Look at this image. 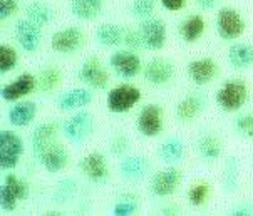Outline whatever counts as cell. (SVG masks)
Listing matches in <instances>:
<instances>
[{
    "mask_svg": "<svg viewBox=\"0 0 253 216\" xmlns=\"http://www.w3.org/2000/svg\"><path fill=\"white\" fill-rule=\"evenodd\" d=\"M248 101V87L243 81L230 79L218 89L216 104L226 112L238 111Z\"/></svg>",
    "mask_w": 253,
    "mask_h": 216,
    "instance_id": "cell-1",
    "label": "cell"
},
{
    "mask_svg": "<svg viewBox=\"0 0 253 216\" xmlns=\"http://www.w3.org/2000/svg\"><path fill=\"white\" fill-rule=\"evenodd\" d=\"M141 99V90L136 86L131 84H121L116 86L109 90L106 104L108 109L114 114H124V112L131 111V107H134Z\"/></svg>",
    "mask_w": 253,
    "mask_h": 216,
    "instance_id": "cell-2",
    "label": "cell"
},
{
    "mask_svg": "<svg viewBox=\"0 0 253 216\" xmlns=\"http://www.w3.org/2000/svg\"><path fill=\"white\" fill-rule=\"evenodd\" d=\"M24 154V142L14 131L3 129L0 132V168L14 170Z\"/></svg>",
    "mask_w": 253,
    "mask_h": 216,
    "instance_id": "cell-3",
    "label": "cell"
},
{
    "mask_svg": "<svg viewBox=\"0 0 253 216\" xmlns=\"http://www.w3.org/2000/svg\"><path fill=\"white\" fill-rule=\"evenodd\" d=\"M64 136L67 137L74 144H83L84 141H87L91 137L94 131V121L92 116L87 111H79L74 116H71L69 119L64 123L62 126Z\"/></svg>",
    "mask_w": 253,
    "mask_h": 216,
    "instance_id": "cell-4",
    "label": "cell"
},
{
    "mask_svg": "<svg viewBox=\"0 0 253 216\" xmlns=\"http://www.w3.org/2000/svg\"><path fill=\"white\" fill-rule=\"evenodd\" d=\"M216 30L218 36L225 41H235L245 32V20L238 10L225 7L216 15Z\"/></svg>",
    "mask_w": 253,
    "mask_h": 216,
    "instance_id": "cell-5",
    "label": "cell"
},
{
    "mask_svg": "<svg viewBox=\"0 0 253 216\" xmlns=\"http://www.w3.org/2000/svg\"><path fill=\"white\" fill-rule=\"evenodd\" d=\"M163 124H165V116L160 104H146L139 111L136 126L138 131L146 137H154L163 131Z\"/></svg>",
    "mask_w": 253,
    "mask_h": 216,
    "instance_id": "cell-6",
    "label": "cell"
},
{
    "mask_svg": "<svg viewBox=\"0 0 253 216\" xmlns=\"http://www.w3.org/2000/svg\"><path fill=\"white\" fill-rule=\"evenodd\" d=\"M84 45V34L77 27L57 30L50 39V47L57 54H72Z\"/></svg>",
    "mask_w": 253,
    "mask_h": 216,
    "instance_id": "cell-7",
    "label": "cell"
},
{
    "mask_svg": "<svg viewBox=\"0 0 253 216\" xmlns=\"http://www.w3.org/2000/svg\"><path fill=\"white\" fill-rule=\"evenodd\" d=\"M181 183V171L178 168H166V170L158 171L156 174L151 178V183H149V189L154 196H169L176 191V188Z\"/></svg>",
    "mask_w": 253,
    "mask_h": 216,
    "instance_id": "cell-8",
    "label": "cell"
},
{
    "mask_svg": "<svg viewBox=\"0 0 253 216\" xmlns=\"http://www.w3.org/2000/svg\"><path fill=\"white\" fill-rule=\"evenodd\" d=\"M141 37H143V44L149 50H160L166 44V25L161 19H149L143 20L139 27Z\"/></svg>",
    "mask_w": 253,
    "mask_h": 216,
    "instance_id": "cell-9",
    "label": "cell"
},
{
    "mask_svg": "<svg viewBox=\"0 0 253 216\" xmlns=\"http://www.w3.org/2000/svg\"><path fill=\"white\" fill-rule=\"evenodd\" d=\"M111 67L114 69V72L123 79H132L134 76H138L141 71V60L132 50L123 49L116 50L109 59Z\"/></svg>",
    "mask_w": 253,
    "mask_h": 216,
    "instance_id": "cell-10",
    "label": "cell"
},
{
    "mask_svg": "<svg viewBox=\"0 0 253 216\" xmlns=\"http://www.w3.org/2000/svg\"><path fill=\"white\" fill-rule=\"evenodd\" d=\"M79 79L92 89H104L109 82V76L99 59L89 57V59H85L84 64L81 66Z\"/></svg>",
    "mask_w": 253,
    "mask_h": 216,
    "instance_id": "cell-11",
    "label": "cell"
},
{
    "mask_svg": "<svg viewBox=\"0 0 253 216\" xmlns=\"http://www.w3.org/2000/svg\"><path fill=\"white\" fill-rule=\"evenodd\" d=\"M79 170L92 183H102L108 179L109 168L101 153H89L79 161Z\"/></svg>",
    "mask_w": 253,
    "mask_h": 216,
    "instance_id": "cell-12",
    "label": "cell"
},
{
    "mask_svg": "<svg viewBox=\"0 0 253 216\" xmlns=\"http://www.w3.org/2000/svg\"><path fill=\"white\" fill-rule=\"evenodd\" d=\"M15 39L25 52H36L42 41L41 27L29 19L19 20L15 24Z\"/></svg>",
    "mask_w": 253,
    "mask_h": 216,
    "instance_id": "cell-13",
    "label": "cell"
},
{
    "mask_svg": "<svg viewBox=\"0 0 253 216\" xmlns=\"http://www.w3.org/2000/svg\"><path fill=\"white\" fill-rule=\"evenodd\" d=\"M174 76V66L168 59L156 57L144 66V79L153 86H163Z\"/></svg>",
    "mask_w": 253,
    "mask_h": 216,
    "instance_id": "cell-14",
    "label": "cell"
},
{
    "mask_svg": "<svg viewBox=\"0 0 253 216\" xmlns=\"http://www.w3.org/2000/svg\"><path fill=\"white\" fill-rule=\"evenodd\" d=\"M37 86V77H34L29 72L20 74L14 82L3 86L2 87V99L8 102H15L19 99L25 97L27 94H31Z\"/></svg>",
    "mask_w": 253,
    "mask_h": 216,
    "instance_id": "cell-15",
    "label": "cell"
},
{
    "mask_svg": "<svg viewBox=\"0 0 253 216\" xmlns=\"http://www.w3.org/2000/svg\"><path fill=\"white\" fill-rule=\"evenodd\" d=\"M67 159H69V154H67L66 148L55 141L52 146H49V148L42 153V156L39 158L37 161L44 166V170L47 173L54 174V173H59L66 168Z\"/></svg>",
    "mask_w": 253,
    "mask_h": 216,
    "instance_id": "cell-16",
    "label": "cell"
},
{
    "mask_svg": "<svg viewBox=\"0 0 253 216\" xmlns=\"http://www.w3.org/2000/svg\"><path fill=\"white\" fill-rule=\"evenodd\" d=\"M55 136H57V126L54 123H44L39 124V126L34 129L32 137H31V144H32V151L36 159L42 156V153L52 146L55 142Z\"/></svg>",
    "mask_w": 253,
    "mask_h": 216,
    "instance_id": "cell-17",
    "label": "cell"
},
{
    "mask_svg": "<svg viewBox=\"0 0 253 216\" xmlns=\"http://www.w3.org/2000/svg\"><path fill=\"white\" fill-rule=\"evenodd\" d=\"M216 72H218L216 62L208 57L191 60V62L188 64V76H190V79L198 86H205L211 79H215Z\"/></svg>",
    "mask_w": 253,
    "mask_h": 216,
    "instance_id": "cell-18",
    "label": "cell"
},
{
    "mask_svg": "<svg viewBox=\"0 0 253 216\" xmlns=\"http://www.w3.org/2000/svg\"><path fill=\"white\" fill-rule=\"evenodd\" d=\"M37 114V104L32 101H20L10 107L7 118L8 123L15 128H25L32 123Z\"/></svg>",
    "mask_w": 253,
    "mask_h": 216,
    "instance_id": "cell-19",
    "label": "cell"
},
{
    "mask_svg": "<svg viewBox=\"0 0 253 216\" xmlns=\"http://www.w3.org/2000/svg\"><path fill=\"white\" fill-rule=\"evenodd\" d=\"M92 101V92L89 89L84 87H76L69 89L67 92L61 94V97L57 99V106L62 111H72V109H79L87 104H91Z\"/></svg>",
    "mask_w": 253,
    "mask_h": 216,
    "instance_id": "cell-20",
    "label": "cell"
},
{
    "mask_svg": "<svg viewBox=\"0 0 253 216\" xmlns=\"http://www.w3.org/2000/svg\"><path fill=\"white\" fill-rule=\"evenodd\" d=\"M205 107V101L201 96H186L184 99L178 102L176 106V118L183 123H191L196 116H200V112L203 111Z\"/></svg>",
    "mask_w": 253,
    "mask_h": 216,
    "instance_id": "cell-21",
    "label": "cell"
},
{
    "mask_svg": "<svg viewBox=\"0 0 253 216\" xmlns=\"http://www.w3.org/2000/svg\"><path fill=\"white\" fill-rule=\"evenodd\" d=\"M228 60L235 69L245 71V69L253 66V45L238 42L228 49Z\"/></svg>",
    "mask_w": 253,
    "mask_h": 216,
    "instance_id": "cell-22",
    "label": "cell"
},
{
    "mask_svg": "<svg viewBox=\"0 0 253 216\" xmlns=\"http://www.w3.org/2000/svg\"><path fill=\"white\" fill-rule=\"evenodd\" d=\"M119 171L126 179H139L149 171V161L143 156H129L121 161Z\"/></svg>",
    "mask_w": 253,
    "mask_h": 216,
    "instance_id": "cell-23",
    "label": "cell"
},
{
    "mask_svg": "<svg viewBox=\"0 0 253 216\" xmlns=\"http://www.w3.org/2000/svg\"><path fill=\"white\" fill-rule=\"evenodd\" d=\"M96 39L104 47H118L124 41V27L116 24H102L96 30Z\"/></svg>",
    "mask_w": 253,
    "mask_h": 216,
    "instance_id": "cell-24",
    "label": "cell"
},
{
    "mask_svg": "<svg viewBox=\"0 0 253 216\" xmlns=\"http://www.w3.org/2000/svg\"><path fill=\"white\" fill-rule=\"evenodd\" d=\"M158 156L166 164H176L184 156V144L178 137H169L166 139L158 149Z\"/></svg>",
    "mask_w": 253,
    "mask_h": 216,
    "instance_id": "cell-25",
    "label": "cell"
},
{
    "mask_svg": "<svg viewBox=\"0 0 253 216\" xmlns=\"http://www.w3.org/2000/svg\"><path fill=\"white\" fill-rule=\"evenodd\" d=\"M102 0H71L72 15L81 20H92L101 14Z\"/></svg>",
    "mask_w": 253,
    "mask_h": 216,
    "instance_id": "cell-26",
    "label": "cell"
},
{
    "mask_svg": "<svg viewBox=\"0 0 253 216\" xmlns=\"http://www.w3.org/2000/svg\"><path fill=\"white\" fill-rule=\"evenodd\" d=\"M205 32V19L198 14H193L184 19L179 25V36L186 42H195L203 36Z\"/></svg>",
    "mask_w": 253,
    "mask_h": 216,
    "instance_id": "cell-27",
    "label": "cell"
},
{
    "mask_svg": "<svg viewBox=\"0 0 253 216\" xmlns=\"http://www.w3.org/2000/svg\"><path fill=\"white\" fill-rule=\"evenodd\" d=\"M25 14H27V19L37 24L39 27H44V25L52 22V8L42 2L29 3L25 8Z\"/></svg>",
    "mask_w": 253,
    "mask_h": 216,
    "instance_id": "cell-28",
    "label": "cell"
},
{
    "mask_svg": "<svg viewBox=\"0 0 253 216\" xmlns=\"http://www.w3.org/2000/svg\"><path fill=\"white\" fill-rule=\"evenodd\" d=\"M198 151L201 158L208 159V161H215L221 154V142L215 134H205L198 141Z\"/></svg>",
    "mask_w": 253,
    "mask_h": 216,
    "instance_id": "cell-29",
    "label": "cell"
},
{
    "mask_svg": "<svg viewBox=\"0 0 253 216\" xmlns=\"http://www.w3.org/2000/svg\"><path fill=\"white\" fill-rule=\"evenodd\" d=\"M61 81V72H59L57 67H45L39 72L37 76V87L42 90V92H50V90L55 89V86Z\"/></svg>",
    "mask_w": 253,
    "mask_h": 216,
    "instance_id": "cell-30",
    "label": "cell"
},
{
    "mask_svg": "<svg viewBox=\"0 0 253 216\" xmlns=\"http://www.w3.org/2000/svg\"><path fill=\"white\" fill-rule=\"evenodd\" d=\"M77 183L74 179H62L59 181V184L55 186V193H54V198L57 203H69L74 200V196L77 194Z\"/></svg>",
    "mask_w": 253,
    "mask_h": 216,
    "instance_id": "cell-31",
    "label": "cell"
},
{
    "mask_svg": "<svg viewBox=\"0 0 253 216\" xmlns=\"http://www.w3.org/2000/svg\"><path fill=\"white\" fill-rule=\"evenodd\" d=\"M223 186L228 193H233L238 186V161L237 158H230L225 166V174H223Z\"/></svg>",
    "mask_w": 253,
    "mask_h": 216,
    "instance_id": "cell-32",
    "label": "cell"
},
{
    "mask_svg": "<svg viewBox=\"0 0 253 216\" xmlns=\"http://www.w3.org/2000/svg\"><path fill=\"white\" fill-rule=\"evenodd\" d=\"M17 62H19V55H17V50L14 47L7 44L0 45V72L5 74V72L15 69Z\"/></svg>",
    "mask_w": 253,
    "mask_h": 216,
    "instance_id": "cell-33",
    "label": "cell"
},
{
    "mask_svg": "<svg viewBox=\"0 0 253 216\" xmlns=\"http://www.w3.org/2000/svg\"><path fill=\"white\" fill-rule=\"evenodd\" d=\"M208 196H210V186H208V183H205V181L193 184L190 188V191H188V201H190L191 206L205 205V201L208 200Z\"/></svg>",
    "mask_w": 253,
    "mask_h": 216,
    "instance_id": "cell-34",
    "label": "cell"
},
{
    "mask_svg": "<svg viewBox=\"0 0 253 216\" xmlns=\"http://www.w3.org/2000/svg\"><path fill=\"white\" fill-rule=\"evenodd\" d=\"M156 7V0H134L131 5V12L136 19H149Z\"/></svg>",
    "mask_w": 253,
    "mask_h": 216,
    "instance_id": "cell-35",
    "label": "cell"
},
{
    "mask_svg": "<svg viewBox=\"0 0 253 216\" xmlns=\"http://www.w3.org/2000/svg\"><path fill=\"white\" fill-rule=\"evenodd\" d=\"M235 131L242 137H253V112L242 114L235 119Z\"/></svg>",
    "mask_w": 253,
    "mask_h": 216,
    "instance_id": "cell-36",
    "label": "cell"
},
{
    "mask_svg": "<svg viewBox=\"0 0 253 216\" xmlns=\"http://www.w3.org/2000/svg\"><path fill=\"white\" fill-rule=\"evenodd\" d=\"M3 183H5L7 186L17 194V196H19V200H25V198L29 196V186H27V183H25L24 179L17 178L15 174H7L5 179H3Z\"/></svg>",
    "mask_w": 253,
    "mask_h": 216,
    "instance_id": "cell-37",
    "label": "cell"
},
{
    "mask_svg": "<svg viewBox=\"0 0 253 216\" xmlns=\"http://www.w3.org/2000/svg\"><path fill=\"white\" fill-rule=\"evenodd\" d=\"M17 201H19V196L3 183L2 188H0V205H2V210L14 211L17 208Z\"/></svg>",
    "mask_w": 253,
    "mask_h": 216,
    "instance_id": "cell-38",
    "label": "cell"
},
{
    "mask_svg": "<svg viewBox=\"0 0 253 216\" xmlns=\"http://www.w3.org/2000/svg\"><path fill=\"white\" fill-rule=\"evenodd\" d=\"M123 45H126V49L129 50H138L141 47H144L143 44V37H141L139 30H132V29H124V41Z\"/></svg>",
    "mask_w": 253,
    "mask_h": 216,
    "instance_id": "cell-39",
    "label": "cell"
},
{
    "mask_svg": "<svg viewBox=\"0 0 253 216\" xmlns=\"http://www.w3.org/2000/svg\"><path fill=\"white\" fill-rule=\"evenodd\" d=\"M136 211H138V203L129 198V200H119L116 203L113 213L116 216H131V215H134Z\"/></svg>",
    "mask_w": 253,
    "mask_h": 216,
    "instance_id": "cell-40",
    "label": "cell"
},
{
    "mask_svg": "<svg viewBox=\"0 0 253 216\" xmlns=\"http://www.w3.org/2000/svg\"><path fill=\"white\" fill-rule=\"evenodd\" d=\"M109 148L114 156H123V154L129 149V139L124 134H116L113 139H111Z\"/></svg>",
    "mask_w": 253,
    "mask_h": 216,
    "instance_id": "cell-41",
    "label": "cell"
},
{
    "mask_svg": "<svg viewBox=\"0 0 253 216\" xmlns=\"http://www.w3.org/2000/svg\"><path fill=\"white\" fill-rule=\"evenodd\" d=\"M19 10V2L17 0H0V19L5 20L12 17Z\"/></svg>",
    "mask_w": 253,
    "mask_h": 216,
    "instance_id": "cell-42",
    "label": "cell"
},
{
    "mask_svg": "<svg viewBox=\"0 0 253 216\" xmlns=\"http://www.w3.org/2000/svg\"><path fill=\"white\" fill-rule=\"evenodd\" d=\"M186 3V0H161V5L169 12H176V10H181Z\"/></svg>",
    "mask_w": 253,
    "mask_h": 216,
    "instance_id": "cell-43",
    "label": "cell"
},
{
    "mask_svg": "<svg viewBox=\"0 0 253 216\" xmlns=\"http://www.w3.org/2000/svg\"><path fill=\"white\" fill-rule=\"evenodd\" d=\"M218 0H196V3H198V7L201 10H211L213 7L216 5Z\"/></svg>",
    "mask_w": 253,
    "mask_h": 216,
    "instance_id": "cell-44",
    "label": "cell"
},
{
    "mask_svg": "<svg viewBox=\"0 0 253 216\" xmlns=\"http://www.w3.org/2000/svg\"><path fill=\"white\" fill-rule=\"evenodd\" d=\"M231 215L233 216H252L253 210H250L248 206H238V208H235L233 211H231Z\"/></svg>",
    "mask_w": 253,
    "mask_h": 216,
    "instance_id": "cell-45",
    "label": "cell"
}]
</instances>
